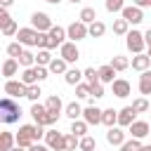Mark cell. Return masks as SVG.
<instances>
[{"instance_id":"6da1fadb","label":"cell","mask_w":151,"mask_h":151,"mask_svg":"<svg viewBox=\"0 0 151 151\" xmlns=\"http://www.w3.org/2000/svg\"><path fill=\"white\" fill-rule=\"evenodd\" d=\"M21 118V106L12 99V97H2L0 99V120L5 125H12Z\"/></svg>"},{"instance_id":"7a4b0ae2","label":"cell","mask_w":151,"mask_h":151,"mask_svg":"<svg viewBox=\"0 0 151 151\" xmlns=\"http://www.w3.org/2000/svg\"><path fill=\"white\" fill-rule=\"evenodd\" d=\"M125 45L132 54H144V47H146V40H144V33L132 28L127 35H125Z\"/></svg>"},{"instance_id":"3957f363","label":"cell","mask_w":151,"mask_h":151,"mask_svg":"<svg viewBox=\"0 0 151 151\" xmlns=\"http://www.w3.org/2000/svg\"><path fill=\"white\" fill-rule=\"evenodd\" d=\"M31 26H33L38 33H50L54 24H52V19H50L47 12H33V14H31Z\"/></svg>"},{"instance_id":"277c9868","label":"cell","mask_w":151,"mask_h":151,"mask_svg":"<svg viewBox=\"0 0 151 151\" xmlns=\"http://www.w3.org/2000/svg\"><path fill=\"white\" fill-rule=\"evenodd\" d=\"M31 118H33L35 125L50 127V113H47V106H45V104H40V101L31 104Z\"/></svg>"},{"instance_id":"5b68a950","label":"cell","mask_w":151,"mask_h":151,"mask_svg":"<svg viewBox=\"0 0 151 151\" xmlns=\"http://www.w3.org/2000/svg\"><path fill=\"white\" fill-rule=\"evenodd\" d=\"M24 47H38V31L33 26H26V28H19V33L14 35Z\"/></svg>"},{"instance_id":"8992f818","label":"cell","mask_w":151,"mask_h":151,"mask_svg":"<svg viewBox=\"0 0 151 151\" xmlns=\"http://www.w3.org/2000/svg\"><path fill=\"white\" fill-rule=\"evenodd\" d=\"M66 35H68V40H71V42L85 40V38L90 35V31H87V24H83V21H73V24L66 28Z\"/></svg>"},{"instance_id":"52a82bcc","label":"cell","mask_w":151,"mask_h":151,"mask_svg":"<svg viewBox=\"0 0 151 151\" xmlns=\"http://www.w3.org/2000/svg\"><path fill=\"white\" fill-rule=\"evenodd\" d=\"M59 57H61L64 61H68V64H76V61L80 59V50H78V45H76V42L66 40V42L59 47Z\"/></svg>"},{"instance_id":"ba28073f","label":"cell","mask_w":151,"mask_h":151,"mask_svg":"<svg viewBox=\"0 0 151 151\" xmlns=\"http://www.w3.org/2000/svg\"><path fill=\"white\" fill-rule=\"evenodd\" d=\"M26 90H28V85H24L21 80H7L5 83V94L7 97H12V99H21V97H26Z\"/></svg>"},{"instance_id":"9c48e42d","label":"cell","mask_w":151,"mask_h":151,"mask_svg":"<svg viewBox=\"0 0 151 151\" xmlns=\"http://www.w3.org/2000/svg\"><path fill=\"white\" fill-rule=\"evenodd\" d=\"M120 17H123L127 24H132V26H137V24L144 21V12H142V7H134V5H125V9L120 12Z\"/></svg>"},{"instance_id":"30bf717a","label":"cell","mask_w":151,"mask_h":151,"mask_svg":"<svg viewBox=\"0 0 151 151\" xmlns=\"http://www.w3.org/2000/svg\"><path fill=\"white\" fill-rule=\"evenodd\" d=\"M127 132H125V127H109L106 130V142L111 144V146H123L125 142H127V137H125Z\"/></svg>"},{"instance_id":"8fae6325","label":"cell","mask_w":151,"mask_h":151,"mask_svg":"<svg viewBox=\"0 0 151 151\" xmlns=\"http://www.w3.org/2000/svg\"><path fill=\"white\" fill-rule=\"evenodd\" d=\"M134 120H137V111L132 109V104H130V106H123V109L118 111V127H125V130H127Z\"/></svg>"},{"instance_id":"7c38bea8","label":"cell","mask_w":151,"mask_h":151,"mask_svg":"<svg viewBox=\"0 0 151 151\" xmlns=\"http://www.w3.org/2000/svg\"><path fill=\"white\" fill-rule=\"evenodd\" d=\"M45 144H47L52 151H64V132L47 130V132H45Z\"/></svg>"},{"instance_id":"4fadbf2b","label":"cell","mask_w":151,"mask_h":151,"mask_svg":"<svg viewBox=\"0 0 151 151\" xmlns=\"http://www.w3.org/2000/svg\"><path fill=\"white\" fill-rule=\"evenodd\" d=\"M66 28H61V26H52V31H50V47L47 50H57V47H61L64 42H66Z\"/></svg>"},{"instance_id":"5bb4252c","label":"cell","mask_w":151,"mask_h":151,"mask_svg":"<svg viewBox=\"0 0 151 151\" xmlns=\"http://www.w3.org/2000/svg\"><path fill=\"white\" fill-rule=\"evenodd\" d=\"M111 90H113V94H116L118 99H125V97L132 94V85H130L125 78H116V80L111 83Z\"/></svg>"},{"instance_id":"9a60e30c","label":"cell","mask_w":151,"mask_h":151,"mask_svg":"<svg viewBox=\"0 0 151 151\" xmlns=\"http://www.w3.org/2000/svg\"><path fill=\"white\" fill-rule=\"evenodd\" d=\"M101 113H104V109H99L97 104H94V106H85L83 120H85L87 125H101Z\"/></svg>"},{"instance_id":"2e32d148","label":"cell","mask_w":151,"mask_h":151,"mask_svg":"<svg viewBox=\"0 0 151 151\" xmlns=\"http://www.w3.org/2000/svg\"><path fill=\"white\" fill-rule=\"evenodd\" d=\"M127 132H130L134 139H144V137H149V132H151V125H149L146 120H134V123L127 127Z\"/></svg>"},{"instance_id":"e0dca14e","label":"cell","mask_w":151,"mask_h":151,"mask_svg":"<svg viewBox=\"0 0 151 151\" xmlns=\"http://www.w3.org/2000/svg\"><path fill=\"white\" fill-rule=\"evenodd\" d=\"M130 66H132L134 71L144 73V71H149V66H151V57H149L146 52H144V54H134L132 61H130Z\"/></svg>"},{"instance_id":"ac0fdd59","label":"cell","mask_w":151,"mask_h":151,"mask_svg":"<svg viewBox=\"0 0 151 151\" xmlns=\"http://www.w3.org/2000/svg\"><path fill=\"white\" fill-rule=\"evenodd\" d=\"M19 59H12V57H7L5 61H2V76L7 78V80H12V76H17L19 73Z\"/></svg>"},{"instance_id":"d6986e66","label":"cell","mask_w":151,"mask_h":151,"mask_svg":"<svg viewBox=\"0 0 151 151\" xmlns=\"http://www.w3.org/2000/svg\"><path fill=\"white\" fill-rule=\"evenodd\" d=\"M45 106H47V111H50V113H57V116H61V113H64V109H66L59 94H50V97H47V101H45Z\"/></svg>"},{"instance_id":"ffe728a7","label":"cell","mask_w":151,"mask_h":151,"mask_svg":"<svg viewBox=\"0 0 151 151\" xmlns=\"http://www.w3.org/2000/svg\"><path fill=\"white\" fill-rule=\"evenodd\" d=\"M83 106L78 104V101H71V104H66V109H64V116L66 118H71V120H80L83 118Z\"/></svg>"},{"instance_id":"44dd1931","label":"cell","mask_w":151,"mask_h":151,"mask_svg":"<svg viewBox=\"0 0 151 151\" xmlns=\"http://www.w3.org/2000/svg\"><path fill=\"white\" fill-rule=\"evenodd\" d=\"M47 68H50V73H54V76H64V73L68 71V61H64L61 57H54Z\"/></svg>"},{"instance_id":"7402d4cb","label":"cell","mask_w":151,"mask_h":151,"mask_svg":"<svg viewBox=\"0 0 151 151\" xmlns=\"http://www.w3.org/2000/svg\"><path fill=\"white\" fill-rule=\"evenodd\" d=\"M64 83H66V85H73V87L80 85V83H83V71H80V68H68V71L64 73Z\"/></svg>"},{"instance_id":"603a6c76","label":"cell","mask_w":151,"mask_h":151,"mask_svg":"<svg viewBox=\"0 0 151 151\" xmlns=\"http://www.w3.org/2000/svg\"><path fill=\"white\" fill-rule=\"evenodd\" d=\"M17 146V134L12 132H0V151H12Z\"/></svg>"},{"instance_id":"cb8c5ba5","label":"cell","mask_w":151,"mask_h":151,"mask_svg":"<svg viewBox=\"0 0 151 151\" xmlns=\"http://www.w3.org/2000/svg\"><path fill=\"white\" fill-rule=\"evenodd\" d=\"M116 68L111 66V64H104V66H99V80L101 83H113L116 80Z\"/></svg>"},{"instance_id":"d4e9b609","label":"cell","mask_w":151,"mask_h":151,"mask_svg":"<svg viewBox=\"0 0 151 151\" xmlns=\"http://www.w3.org/2000/svg\"><path fill=\"white\" fill-rule=\"evenodd\" d=\"M101 125L116 127V125H118V111H116V109H104V113H101Z\"/></svg>"},{"instance_id":"484cf974","label":"cell","mask_w":151,"mask_h":151,"mask_svg":"<svg viewBox=\"0 0 151 151\" xmlns=\"http://www.w3.org/2000/svg\"><path fill=\"white\" fill-rule=\"evenodd\" d=\"M87 130H90V125L80 118V120H71V132L78 137V139H83V137H87Z\"/></svg>"},{"instance_id":"4316f807","label":"cell","mask_w":151,"mask_h":151,"mask_svg":"<svg viewBox=\"0 0 151 151\" xmlns=\"http://www.w3.org/2000/svg\"><path fill=\"white\" fill-rule=\"evenodd\" d=\"M78 21H83V24H94L97 21V9L94 7H83L80 9V14H78Z\"/></svg>"},{"instance_id":"83f0119b","label":"cell","mask_w":151,"mask_h":151,"mask_svg":"<svg viewBox=\"0 0 151 151\" xmlns=\"http://www.w3.org/2000/svg\"><path fill=\"white\" fill-rule=\"evenodd\" d=\"M139 92L146 97V94H151V71H144L142 76H139Z\"/></svg>"},{"instance_id":"f1b7e54d","label":"cell","mask_w":151,"mask_h":151,"mask_svg":"<svg viewBox=\"0 0 151 151\" xmlns=\"http://www.w3.org/2000/svg\"><path fill=\"white\" fill-rule=\"evenodd\" d=\"M87 31H90V38H101V35L106 33V24L97 19L94 24H90V26H87Z\"/></svg>"},{"instance_id":"f546056e","label":"cell","mask_w":151,"mask_h":151,"mask_svg":"<svg viewBox=\"0 0 151 151\" xmlns=\"http://www.w3.org/2000/svg\"><path fill=\"white\" fill-rule=\"evenodd\" d=\"M50 52H52V50H38V54H35V64H38V66H50L52 59H54Z\"/></svg>"},{"instance_id":"4dcf8cb0","label":"cell","mask_w":151,"mask_h":151,"mask_svg":"<svg viewBox=\"0 0 151 151\" xmlns=\"http://www.w3.org/2000/svg\"><path fill=\"white\" fill-rule=\"evenodd\" d=\"M80 146V139L73 134V132H66L64 134V151H73V149H78Z\"/></svg>"},{"instance_id":"1f68e13d","label":"cell","mask_w":151,"mask_h":151,"mask_svg":"<svg viewBox=\"0 0 151 151\" xmlns=\"http://www.w3.org/2000/svg\"><path fill=\"white\" fill-rule=\"evenodd\" d=\"M113 33H116V35H127V33H130V24H127L123 17L116 19V21H113Z\"/></svg>"},{"instance_id":"d6a6232c","label":"cell","mask_w":151,"mask_h":151,"mask_svg":"<svg viewBox=\"0 0 151 151\" xmlns=\"http://www.w3.org/2000/svg\"><path fill=\"white\" fill-rule=\"evenodd\" d=\"M24 50H26V47H24L19 40H14V42H9V45H7V54H9L12 59H19V57L24 54Z\"/></svg>"},{"instance_id":"836d02e7","label":"cell","mask_w":151,"mask_h":151,"mask_svg":"<svg viewBox=\"0 0 151 151\" xmlns=\"http://www.w3.org/2000/svg\"><path fill=\"white\" fill-rule=\"evenodd\" d=\"M109 64H111L116 71H125V68H130V59H127V57H120V54H116Z\"/></svg>"},{"instance_id":"e575fe53","label":"cell","mask_w":151,"mask_h":151,"mask_svg":"<svg viewBox=\"0 0 151 151\" xmlns=\"http://www.w3.org/2000/svg\"><path fill=\"white\" fill-rule=\"evenodd\" d=\"M19 64H21L24 68H31V66H35V54H33L31 50H24V54L19 57Z\"/></svg>"},{"instance_id":"d590c367","label":"cell","mask_w":151,"mask_h":151,"mask_svg":"<svg viewBox=\"0 0 151 151\" xmlns=\"http://www.w3.org/2000/svg\"><path fill=\"white\" fill-rule=\"evenodd\" d=\"M83 78H85V83H90V85H94V83H101L99 80V68H85L83 71Z\"/></svg>"},{"instance_id":"8d00e7d4","label":"cell","mask_w":151,"mask_h":151,"mask_svg":"<svg viewBox=\"0 0 151 151\" xmlns=\"http://www.w3.org/2000/svg\"><path fill=\"white\" fill-rule=\"evenodd\" d=\"M104 7H106V12L116 14V12H123V9H125V0H106Z\"/></svg>"},{"instance_id":"74e56055","label":"cell","mask_w":151,"mask_h":151,"mask_svg":"<svg viewBox=\"0 0 151 151\" xmlns=\"http://www.w3.org/2000/svg\"><path fill=\"white\" fill-rule=\"evenodd\" d=\"M40 94H42L40 85H28V90H26V99H28L31 104H35V101L40 99Z\"/></svg>"},{"instance_id":"f35d334b","label":"cell","mask_w":151,"mask_h":151,"mask_svg":"<svg viewBox=\"0 0 151 151\" xmlns=\"http://www.w3.org/2000/svg\"><path fill=\"white\" fill-rule=\"evenodd\" d=\"M132 109H134L137 113H146V111L151 109V104L146 101V97H137V99L132 101Z\"/></svg>"},{"instance_id":"ab89813d","label":"cell","mask_w":151,"mask_h":151,"mask_svg":"<svg viewBox=\"0 0 151 151\" xmlns=\"http://www.w3.org/2000/svg\"><path fill=\"white\" fill-rule=\"evenodd\" d=\"M76 97H78V99H87V97H92L90 83H80V85H76Z\"/></svg>"},{"instance_id":"60d3db41","label":"cell","mask_w":151,"mask_h":151,"mask_svg":"<svg viewBox=\"0 0 151 151\" xmlns=\"http://www.w3.org/2000/svg\"><path fill=\"white\" fill-rule=\"evenodd\" d=\"M78 149H80V151H94V149H97V142H94V137H90V134H87V137H83Z\"/></svg>"},{"instance_id":"b9f144b4","label":"cell","mask_w":151,"mask_h":151,"mask_svg":"<svg viewBox=\"0 0 151 151\" xmlns=\"http://www.w3.org/2000/svg\"><path fill=\"white\" fill-rule=\"evenodd\" d=\"M142 149V139H134V137H130L123 146H120V151H139Z\"/></svg>"},{"instance_id":"7bdbcfd3","label":"cell","mask_w":151,"mask_h":151,"mask_svg":"<svg viewBox=\"0 0 151 151\" xmlns=\"http://www.w3.org/2000/svg\"><path fill=\"white\" fill-rule=\"evenodd\" d=\"M0 31H2V35H5V38H12V35H17V33H19V26H17V21L12 19V21H9L7 26H2Z\"/></svg>"},{"instance_id":"ee69618b","label":"cell","mask_w":151,"mask_h":151,"mask_svg":"<svg viewBox=\"0 0 151 151\" xmlns=\"http://www.w3.org/2000/svg\"><path fill=\"white\" fill-rule=\"evenodd\" d=\"M90 90H92V99L94 101L104 97V83H94V85H90Z\"/></svg>"},{"instance_id":"f6af8a7d","label":"cell","mask_w":151,"mask_h":151,"mask_svg":"<svg viewBox=\"0 0 151 151\" xmlns=\"http://www.w3.org/2000/svg\"><path fill=\"white\" fill-rule=\"evenodd\" d=\"M50 47V33H38V50H47Z\"/></svg>"},{"instance_id":"bcb514c9","label":"cell","mask_w":151,"mask_h":151,"mask_svg":"<svg viewBox=\"0 0 151 151\" xmlns=\"http://www.w3.org/2000/svg\"><path fill=\"white\" fill-rule=\"evenodd\" d=\"M9 21H12V17H9V12H7V9H0V28H2V26H7Z\"/></svg>"},{"instance_id":"7dc6e473","label":"cell","mask_w":151,"mask_h":151,"mask_svg":"<svg viewBox=\"0 0 151 151\" xmlns=\"http://www.w3.org/2000/svg\"><path fill=\"white\" fill-rule=\"evenodd\" d=\"M31 151H52V149H50L47 144H40V142H38V144H33V146H31Z\"/></svg>"},{"instance_id":"c3c4849f","label":"cell","mask_w":151,"mask_h":151,"mask_svg":"<svg viewBox=\"0 0 151 151\" xmlns=\"http://www.w3.org/2000/svg\"><path fill=\"white\" fill-rule=\"evenodd\" d=\"M132 5H134V7H142V9H144V7H151V0H132Z\"/></svg>"},{"instance_id":"681fc988","label":"cell","mask_w":151,"mask_h":151,"mask_svg":"<svg viewBox=\"0 0 151 151\" xmlns=\"http://www.w3.org/2000/svg\"><path fill=\"white\" fill-rule=\"evenodd\" d=\"M144 40H146V47H151V28L144 33Z\"/></svg>"},{"instance_id":"f907efd6","label":"cell","mask_w":151,"mask_h":151,"mask_svg":"<svg viewBox=\"0 0 151 151\" xmlns=\"http://www.w3.org/2000/svg\"><path fill=\"white\" fill-rule=\"evenodd\" d=\"M12 2H14V0H0V7H2V9H7Z\"/></svg>"},{"instance_id":"816d5d0a","label":"cell","mask_w":151,"mask_h":151,"mask_svg":"<svg viewBox=\"0 0 151 151\" xmlns=\"http://www.w3.org/2000/svg\"><path fill=\"white\" fill-rule=\"evenodd\" d=\"M139 151H151V144H142V149Z\"/></svg>"},{"instance_id":"f5cc1de1","label":"cell","mask_w":151,"mask_h":151,"mask_svg":"<svg viewBox=\"0 0 151 151\" xmlns=\"http://www.w3.org/2000/svg\"><path fill=\"white\" fill-rule=\"evenodd\" d=\"M45 2H47V5H59L61 0H45Z\"/></svg>"},{"instance_id":"db71d44e","label":"cell","mask_w":151,"mask_h":151,"mask_svg":"<svg viewBox=\"0 0 151 151\" xmlns=\"http://www.w3.org/2000/svg\"><path fill=\"white\" fill-rule=\"evenodd\" d=\"M12 151H31V149H21V146H14Z\"/></svg>"},{"instance_id":"11a10c76","label":"cell","mask_w":151,"mask_h":151,"mask_svg":"<svg viewBox=\"0 0 151 151\" xmlns=\"http://www.w3.org/2000/svg\"><path fill=\"white\" fill-rule=\"evenodd\" d=\"M68 2H73V5H78V2H80V0H68Z\"/></svg>"},{"instance_id":"9f6ffc18","label":"cell","mask_w":151,"mask_h":151,"mask_svg":"<svg viewBox=\"0 0 151 151\" xmlns=\"http://www.w3.org/2000/svg\"><path fill=\"white\" fill-rule=\"evenodd\" d=\"M146 54H149V57H151V47H146Z\"/></svg>"},{"instance_id":"6f0895ef","label":"cell","mask_w":151,"mask_h":151,"mask_svg":"<svg viewBox=\"0 0 151 151\" xmlns=\"http://www.w3.org/2000/svg\"><path fill=\"white\" fill-rule=\"evenodd\" d=\"M149 137H151V132H149Z\"/></svg>"},{"instance_id":"680465c9","label":"cell","mask_w":151,"mask_h":151,"mask_svg":"<svg viewBox=\"0 0 151 151\" xmlns=\"http://www.w3.org/2000/svg\"><path fill=\"white\" fill-rule=\"evenodd\" d=\"M149 113H151V109H149Z\"/></svg>"}]
</instances>
